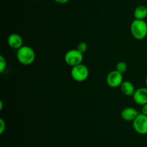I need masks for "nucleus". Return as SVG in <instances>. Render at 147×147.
<instances>
[{
    "label": "nucleus",
    "mask_w": 147,
    "mask_h": 147,
    "mask_svg": "<svg viewBox=\"0 0 147 147\" xmlns=\"http://www.w3.org/2000/svg\"><path fill=\"white\" fill-rule=\"evenodd\" d=\"M7 43L10 48L18 50L22 46H23V38L17 33H12L9 35Z\"/></svg>",
    "instance_id": "nucleus-9"
},
{
    "label": "nucleus",
    "mask_w": 147,
    "mask_h": 147,
    "mask_svg": "<svg viewBox=\"0 0 147 147\" xmlns=\"http://www.w3.org/2000/svg\"><path fill=\"white\" fill-rule=\"evenodd\" d=\"M123 74L117 71L116 70L109 72L106 77V82L109 86L112 88H116L121 86L123 83Z\"/></svg>",
    "instance_id": "nucleus-6"
},
{
    "label": "nucleus",
    "mask_w": 147,
    "mask_h": 147,
    "mask_svg": "<svg viewBox=\"0 0 147 147\" xmlns=\"http://www.w3.org/2000/svg\"><path fill=\"white\" fill-rule=\"evenodd\" d=\"M142 113H143L144 115H147V103L145 104V105H142Z\"/></svg>",
    "instance_id": "nucleus-16"
},
{
    "label": "nucleus",
    "mask_w": 147,
    "mask_h": 147,
    "mask_svg": "<svg viewBox=\"0 0 147 147\" xmlns=\"http://www.w3.org/2000/svg\"><path fill=\"white\" fill-rule=\"evenodd\" d=\"M54 1H55V2L58 3V4H66V3L68 2L70 0H54Z\"/></svg>",
    "instance_id": "nucleus-17"
},
{
    "label": "nucleus",
    "mask_w": 147,
    "mask_h": 147,
    "mask_svg": "<svg viewBox=\"0 0 147 147\" xmlns=\"http://www.w3.org/2000/svg\"><path fill=\"white\" fill-rule=\"evenodd\" d=\"M133 128L141 135L147 134V115L140 113L133 121Z\"/></svg>",
    "instance_id": "nucleus-5"
},
{
    "label": "nucleus",
    "mask_w": 147,
    "mask_h": 147,
    "mask_svg": "<svg viewBox=\"0 0 147 147\" xmlns=\"http://www.w3.org/2000/svg\"><path fill=\"white\" fill-rule=\"evenodd\" d=\"M17 59L21 64L28 66L35 60L34 50L30 46H23L17 51Z\"/></svg>",
    "instance_id": "nucleus-1"
},
{
    "label": "nucleus",
    "mask_w": 147,
    "mask_h": 147,
    "mask_svg": "<svg viewBox=\"0 0 147 147\" xmlns=\"http://www.w3.org/2000/svg\"><path fill=\"white\" fill-rule=\"evenodd\" d=\"M146 86H147V76H146Z\"/></svg>",
    "instance_id": "nucleus-19"
},
{
    "label": "nucleus",
    "mask_w": 147,
    "mask_h": 147,
    "mask_svg": "<svg viewBox=\"0 0 147 147\" xmlns=\"http://www.w3.org/2000/svg\"><path fill=\"white\" fill-rule=\"evenodd\" d=\"M6 128V123L2 118H0V134H2L4 133V130Z\"/></svg>",
    "instance_id": "nucleus-15"
},
{
    "label": "nucleus",
    "mask_w": 147,
    "mask_h": 147,
    "mask_svg": "<svg viewBox=\"0 0 147 147\" xmlns=\"http://www.w3.org/2000/svg\"><path fill=\"white\" fill-rule=\"evenodd\" d=\"M3 109V102L2 101H0V110Z\"/></svg>",
    "instance_id": "nucleus-18"
},
{
    "label": "nucleus",
    "mask_w": 147,
    "mask_h": 147,
    "mask_svg": "<svg viewBox=\"0 0 147 147\" xmlns=\"http://www.w3.org/2000/svg\"><path fill=\"white\" fill-rule=\"evenodd\" d=\"M121 92L126 96H133L135 92V88L133 83L129 81H124L121 85Z\"/></svg>",
    "instance_id": "nucleus-10"
},
{
    "label": "nucleus",
    "mask_w": 147,
    "mask_h": 147,
    "mask_svg": "<svg viewBox=\"0 0 147 147\" xmlns=\"http://www.w3.org/2000/svg\"><path fill=\"white\" fill-rule=\"evenodd\" d=\"M7 67V61L3 56H0V72L3 73Z\"/></svg>",
    "instance_id": "nucleus-14"
},
{
    "label": "nucleus",
    "mask_w": 147,
    "mask_h": 147,
    "mask_svg": "<svg viewBox=\"0 0 147 147\" xmlns=\"http://www.w3.org/2000/svg\"><path fill=\"white\" fill-rule=\"evenodd\" d=\"M77 49L80 52L82 53H84L88 49V45L86 42H80V43H78L77 46Z\"/></svg>",
    "instance_id": "nucleus-13"
},
{
    "label": "nucleus",
    "mask_w": 147,
    "mask_h": 147,
    "mask_svg": "<svg viewBox=\"0 0 147 147\" xmlns=\"http://www.w3.org/2000/svg\"><path fill=\"white\" fill-rule=\"evenodd\" d=\"M116 70L120 73L123 74L127 70V64L124 61H119L116 66Z\"/></svg>",
    "instance_id": "nucleus-12"
},
{
    "label": "nucleus",
    "mask_w": 147,
    "mask_h": 147,
    "mask_svg": "<svg viewBox=\"0 0 147 147\" xmlns=\"http://www.w3.org/2000/svg\"><path fill=\"white\" fill-rule=\"evenodd\" d=\"M71 76L75 81L78 82H83L88 79L89 76V70L86 65L80 64L72 67Z\"/></svg>",
    "instance_id": "nucleus-3"
},
{
    "label": "nucleus",
    "mask_w": 147,
    "mask_h": 147,
    "mask_svg": "<svg viewBox=\"0 0 147 147\" xmlns=\"http://www.w3.org/2000/svg\"><path fill=\"white\" fill-rule=\"evenodd\" d=\"M134 16L136 20H143L147 17V7L144 5L138 6L134 10Z\"/></svg>",
    "instance_id": "nucleus-11"
},
{
    "label": "nucleus",
    "mask_w": 147,
    "mask_h": 147,
    "mask_svg": "<svg viewBox=\"0 0 147 147\" xmlns=\"http://www.w3.org/2000/svg\"><path fill=\"white\" fill-rule=\"evenodd\" d=\"M131 33L135 39L142 40L147 36V23L145 20L135 19L131 24Z\"/></svg>",
    "instance_id": "nucleus-2"
},
{
    "label": "nucleus",
    "mask_w": 147,
    "mask_h": 147,
    "mask_svg": "<svg viewBox=\"0 0 147 147\" xmlns=\"http://www.w3.org/2000/svg\"><path fill=\"white\" fill-rule=\"evenodd\" d=\"M134 101L137 105H144L147 103V87H140L136 89L133 95Z\"/></svg>",
    "instance_id": "nucleus-7"
},
{
    "label": "nucleus",
    "mask_w": 147,
    "mask_h": 147,
    "mask_svg": "<svg viewBox=\"0 0 147 147\" xmlns=\"http://www.w3.org/2000/svg\"><path fill=\"white\" fill-rule=\"evenodd\" d=\"M83 60V53H80L77 49L69 50L65 55V61L69 66H73L82 63Z\"/></svg>",
    "instance_id": "nucleus-4"
},
{
    "label": "nucleus",
    "mask_w": 147,
    "mask_h": 147,
    "mask_svg": "<svg viewBox=\"0 0 147 147\" xmlns=\"http://www.w3.org/2000/svg\"><path fill=\"white\" fill-rule=\"evenodd\" d=\"M139 114L140 112L135 108H131V107H126L122 110L121 112V116L123 120L133 122Z\"/></svg>",
    "instance_id": "nucleus-8"
}]
</instances>
